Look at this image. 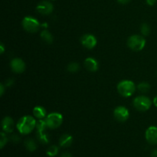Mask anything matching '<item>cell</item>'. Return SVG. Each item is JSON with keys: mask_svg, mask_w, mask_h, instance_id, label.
I'll return each mask as SVG.
<instances>
[{"mask_svg": "<svg viewBox=\"0 0 157 157\" xmlns=\"http://www.w3.org/2000/svg\"><path fill=\"white\" fill-rule=\"evenodd\" d=\"M37 122L32 117H22L17 123L16 127L18 132L21 134H29L36 127Z\"/></svg>", "mask_w": 157, "mask_h": 157, "instance_id": "6da1fadb", "label": "cell"}, {"mask_svg": "<svg viewBox=\"0 0 157 157\" xmlns=\"http://www.w3.org/2000/svg\"><path fill=\"white\" fill-rule=\"evenodd\" d=\"M136 90V87L133 81L125 80L117 84V91L121 96L128 98L132 96Z\"/></svg>", "mask_w": 157, "mask_h": 157, "instance_id": "7a4b0ae2", "label": "cell"}, {"mask_svg": "<svg viewBox=\"0 0 157 157\" xmlns=\"http://www.w3.org/2000/svg\"><path fill=\"white\" fill-rule=\"evenodd\" d=\"M127 45L131 50L135 52H139L143 50L146 45L145 38L140 35H132L127 41Z\"/></svg>", "mask_w": 157, "mask_h": 157, "instance_id": "3957f363", "label": "cell"}, {"mask_svg": "<svg viewBox=\"0 0 157 157\" xmlns=\"http://www.w3.org/2000/svg\"><path fill=\"white\" fill-rule=\"evenodd\" d=\"M22 27L26 32L35 33L39 30L41 25L36 18L32 16H26L22 20Z\"/></svg>", "mask_w": 157, "mask_h": 157, "instance_id": "277c9868", "label": "cell"}, {"mask_svg": "<svg viewBox=\"0 0 157 157\" xmlns=\"http://www.w3.org/2000/svg\"><path fill=\"white\" fill-rule=\"evenodd\" d=\"M45 121L48 128L56 129L62 124L63 117L61 113L54 112V113H51L50 114L48 115Z\"/></svg>", "mask_w": 157, "mask_h": 157, "instance_id": "5b68a950", "label": "cell"}, {"mask_svg": "<svg viewBox=\"0 0 157 157\" xmlns=\"http://www.w3.org/2000/svg\"><path fill=\"white\" fill-rule=\"evenodd\" d=\"M151 105L152 101L146 96L136 97L133 100V106L139 111H147L150 108Z\"/></svg>", "mask_w": 157, "mask_h": 157, "instance_id": "8992f818", "label": "cell"}, {"mask_svg": "<svg viewBox=\"0 0 157 157\" xmlns=\"http://www.w3.org/2000/svg\"><path fill=\"white\" fill-rule=\"evenodd\" d=\"M113 116H114L115 119L119 122H125L129 118L130 113L127 107H124V106H119L115 108L114 111H113Z\"/></svg>", "mask_w": 157, "mask_h": 157, "instance_id": "52a82bcc", "label": "cell"}, {"mask_svg": "<svg viewBox=\"0 0 157 157\" xmlns=\"http://www.w3.org/2000/svg\"><path fill=\"white\" fill-rule=\"evenodd\" d=\"M38 13L44 15H48L53 12L54 6L52 2L48 1H41L38 4L36 7Z\"/></svg>", "mask_w": 157, "mask_h": 157, "instance_id": "ba28073f", "label": "cell"}, {"mask_svg": "<svg viewBox=\"0 0 157 157\" xmlns=\"http://www.w3.org/2000/svg\"><path fill=\"white\" fill-rule=\"evenodd\" d=\"M81 42L84 47L87 49H93L95 46L97 45V38L90 34H87V35H83L81 39Z\"/></svg>", "mask_w": 157, "mask_h": 157, "instance_id": "9c48e42d", "label": "cell"}, {"mask_svg": "<svg viewBox=\"0 0 157 157\" xmlns=\"http://www.w3.org/2000/svg\"><path fill=\"white\" fill-rule=\"evenodd\" d=\"M146 140L147 142L152 145L157 144V127L151 126L146 130Z\"/></svg>", "mask_w": 157, "mask_h": 157, "instance_id": "30bf717a", "label": "cell"}, {"mask_svg": "<svg viewBox=\"0 0 157 157\" xmlns=\"http://www.w3.org/2000/svg\"><path fill=\"white\" fill-rule=\"evenodd\" d=\"M10 66L12 70L16 74H21L25 70V64L21 58H14L11 61Z\"/></svg>", "mask_w": 157, "mask_h": 157, "instance_id": "8fae6325", "label": "cell"}, {"mask_svg": "<svg viewBox=\"0 0 157 157\" xmlns=\"http://www.w3.org/2000/svg\"><path fill=\"white\" fill-rule=\"evenodd\" d=\"M84 67L90 72L97 71L98 69V62L94 58H87L84 61Z\"/></svg>", "mask_w": 157, "mask_h": 157, "instance_id": "7c38bea8", "label": "cell"}, {"mask_svg": "<svg viewBox=\"0 0 157 157\" xmlns=\"http://www.w3.org/2000/svg\"><path fill=\"white\" fill-rule=\"evenodd\" d=\"M2 127L6 133H12L13 131V120L9 117H6L2 121Z\"/></svg>", "mask_w": 157, "mask_h": 157, "instance_id": "4fadbf2b", "label": "cell"}, {"mask_svg": "<svg viewBox=\"0 0 157 157\" xmlns=\"http://www.w3.org/2000/svg\"><path fill=\"white\" fill-rule=\"evenodd\" d=\"M73 138L69 134H64L59 140V144L62 147H68L71 145Z\"/></svg>", "mask_w": 157, "mask_h": 157, "instance_id": "5bb4252c", "label": "cell"}, {"mask_svg": "<svg viewBox=\"0 0 157 157\" xmlns=\"http://www.w3.org/2000/svg\"><path fill=\"white\" fill-rule=\"evenodd\" d=\"M33 114L38 119L42 120L46 117V110L41 106H37L33 109Z\"/></svg>", "mask_w": 157, "mask_h": 157, "instance_id": "9a60e30c", "label": "cell"}, {"mask_svg": "<svg viewBox=\"0 0 157 157\" xmlns=\"http://www.w3.org/2000/svg\"><path fill=\"white\" fill-rule=\"evenodd\" d=\"M41 38L47 44H52L54 40L52 33L46 29H44L41 32Z\"/></svg>", "mask_w": 157, "mask_h": 157, "instance_id": "2e32d148", "label": "cell"}, {"mask_svg": "<svg viewBox=\"0 0 157 157\" xmlns=\"http://www.w3.org/2000/svg\"><path fill=\"white\" fill-rule=\"evenodd\" d=\"M25 146L26 149L30 152L35 151L37 148L36 144H35V142L32 139H28L27 140H25Z\"/></svg>", "mask_w": 157, "mask_h": 157, "instance_id": "e0dca14e", "label": "cell"}, {"mask_svg": "<svg viewBox=\"0 0 157 157\" xmlns=\"http://www.w3.org/2000/svg\"><path fill=\"white\" fill-rule=\"evenodd\" d=\"M58 153V148L56 146H51L47 150V155L50 157H54Z\"/></svg>", "mask_w": 157, "mask_h": 157, "instance_id": "ac0fdd59", "label": "cell"}, {"mask_svg": "<svg viewBox=\"0 0 157 157\" xmlns=\"http://www.w3.org/2000/svg\"><path fill=\"white\" fill-rule=\"evenodd\" d=\"M79 69V64L76 62L71 63V64H69L68 66H67V70H68V71L71 72V73H75V72L78 71Z\"/></svg>", "mask_w": 157, "mask_h": 157, "instance_id": "d6986e66", "label": "cell"}, {"mask_svg": "<svg viewBox=\"0 0 157 157\" xmlns=\"http://www.w3.org/2000/svg\"><path fill=\"white\" fill-rule=\"evenodd\" d=\"M38 137L39 141H41L43 144L48 143V135L44 133V131L38 132Z\"/></svg>", "mask_w": 157, "mask_h": 157, "instance_id": "ffe728a7", "label": "cell"}, {"mask_svg": "<svg viewBox=\"0 0 157 157\" xmlns=\"http://www.w3.org/2000/svg\"><path fill=\"white\" fill-rule=\"evenodd\" d=\"M36 127L38 129V132L40 131H44L46 129V127H48L47 124H46L45 121H43V120H40L37 122Z\"/></svg>", "mask_w": 157, "mask_h": 157, "instance_id": "44dd1931", "label": "cell"}, {"mask_svg": "<svg viewBox=\"0 0 157 157\" xmlns=\"http://www.w3.org/2000/svg\"><path fill=\"white\" fill-rule=\"evenodd\" d=\"M138 89L140 91L146 93V92L149 91V90L150 89V85L147 82H142L138 85Z\"/></svg>", "mask_w": 157, "mask_h": 157, "instance_id": "7402d4cb", "label": "cell"}, {"mask_svg": "<svg viewBox=\"0 0 157 157\" xmlns=\"http://www.w3.org/2000/svg\"><path fill=\"white\" fill-rule=\"evenodd\" d=\"M141 33L144 35V36H147L150 35V27L148 24L147 23H144L141 26Z\"/></svg>", "mask_w": 157, "mask_h": 157, "instance_id": "603a6c76", "label": "cell"}, {"mask_svg": "<svg viewBox=\"0 0 157 157\" xmlns=\"http://www.w3.org/2000/svg\"><path fill=\"white\" fill-rule=\"evenodd\" d=\"M8 142V137L5 133H1V139H0V147L2 149Z\"/></svg>", "mask_w": 157, "mask_h": 157, "instance_id": "cb8c5ba5", "label": "cell"}, {"mask_svg": "<svg viewBox=\"0 0 157 157\" xmlns=\"http://www.w3.org/2000/svg\"><path fill=\"white\" fill-rule=\"evenodd\" d=\"M157 0H146V2H147V4L149 5V6H154L155 4H156Z\"/></svg>", "mask_w": 157, "mask_h": 157, "instance_id": "d4e9b609", "label": "cell"}, {"mask_svg": "<svg viewBox=\"0 0 157 157\" xmlns=\"http://www.w3.org/2000/svg\"><path fill=\"white\" fill-rule=\"evenodd\" d=\"M130 1H131V0H117L118 2H119L120 4H122V5L127 4V3L130 2Z\"/></svg>", "mask_w": 157, "mask_h": 157, "instance_id": "484cf974", "label": "cell"}, {"mask_svg": "<svg viewBox=\"0 0 157 157\" xmlns=\"http://www.w3.org/2000/svg\"><path fill=\"white\" fill-rule=\"evenodd\" d=\"M4 90H5L4 86H3V84H2L1 85H0V95H1V96H2L3 94H4Z\"/></svg>", "mask_w": 157, "mask_h": 157, "instance_id": "4316f807", "label": "cell"}, {"mask_svg": "<svg viewBox=\"0 0 157 157\" xmlns=\"http://www.w3.org/2000/svg\"><path fill=\"white\" fill-rule=\"evenodd\" d=\"M6 84H7V86H10V85H12V84H13V81H12V80H11V79L7 80V81H6Z\"/></svg>", "mask_w": 157, "mask_h": 157, "instance_id": "83f0119b", "label": "cell"}, {"mask_svg": "<svg viewBox=\"0 0 157 157\" xmlns=\"http://www.w3.org/2000/svg\"><path fill=\"white\" fill-rule=\"evenodd\" d=\"M61 157H72V156L71 155V153H63L62 155H61Z\"/></svg>", "mask_w": 157, "mask_h": 157, "instance_id": "f1b7e54d", "label": "cell"}, {"mask_svg": "<svg viewBox=\"0 0 157 157\" xmlns=\"http://www.w3.org/2000/svg\"><path fill=\"white\" fill-rule=\"evenodd\" d=\"M151 156L152 157H157V149H156V150H154L153 152H152Z\"/></svg>", "mask_w": 157, "mask_h": 157, "instance_id": "f546056e", "label": "cell"}, {"mask_svg": "<svg viewBox=\"0 0 157 157\" xmlns=\"http://www.w3.org/2000/svg\"><path fill=\"white\" fill-rule=\"evenodd\" d=\"M0 50H1V52H0V53H1V54H3V53H4L5 48H4V45H3L2 44H0Z\"/></svg>", "mask_w": 157, "mask_h": 157, "instance_id": "4dcf8cb0", "label": "cell"}, {"mask_svg": "<svg viewBox=\"0 0 157 157\" xmlns=\"http://www.w3.org/2000/svg\"><path fill=\"white\" fill-rule=\"evenodd\" d=\"M153 104L157 107V96H156L153 99Z\"/></svg>", "mask_w": 157, "mask_h": 157, "instance_id": "1f68e13d", "label": "cell"}]
</instances>
